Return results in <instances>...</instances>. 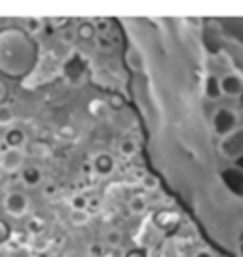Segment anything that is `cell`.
<instances>
[{"label":"cell","mask_w":243,"mask_h":257,"mask_svg":"<svg viewBox=\"0 0 243 257\" xmlns=\"http://www.w3.org/2000/svg\"><path fill=\"white\" fill-rule=\"evenodd\" d=\"M38 65V44L25 29H0V74L23 80Z\"/></svg>","instance_id":"obj_1"},{"label":"cell","mask_w":243,"mask_h":257,"mask_svg":"<svg viewBox=\"0 0 243 257\" xmlns=\"http://www.w3.org/2000/svg\"><path fill=\"white\" fill-rule=\"evenodd\" d=\"M237 122H239V116L234 109L230 107H220L213 112V118H211V124H213V132H215L218 138H228L232 136L235 130H237Z\"/></svg>","instance_id":"obj_2"},{"label":"cell","mask_w":243,"mask_h":257,"mask_svg":"<svg viewBox=\"0 0 243 257\" xmlns=\"http://www.w3.org/2000/svg\"><path fill=\"white\" fill-rule=\"evenodd\" d=\"M4 210L8 211L12 217H23L29 211V198L19 191L8 193L4 198Z\"/></svg>","instance_id":"obj_3"},{"label":"cell","mask_w":243,"mask_h":257,"mask_svg":"<svg viewBox=\"0 0 243 257\" xmlns=\"http://www.w3.org/2000/svg\"><path fill=\"white\" fill-rule=\"evenodd\" d=\"M220 181L224 185L226 191H230L232 194L243 198V172L237 168H226L224 172L220 174Z\"/></svg>","instance_id":"obj_4"},{"label":"cell","mask_w":243,"mask_h":257,"mask_svg":"<svg viewBox=\"0 0 243 257\" xmlns=\"http://www.w3.org/2000/svg\"><path fill=\"white\" fill-rule=\"evenodd\" d=\"M220 90L222 95L230 99H239L243 95V78L237 73H228L220 78Z\"/></svg>","instance_id":"obj_5"},{"label":"cell","mask_w":243,"mask_h":257,"mask_svg":"<svg viewBox=\"0 0 243 257\" xmlns=\"http://www.w3.org/2000/svg\"><path fill=\"white\" fill-rule=\"evenodd\" d=\"M25 153L21 149H6L2 153V170L6 174H16V172H21L25 166Z\"/></svg>","instance_id":"obj_6"},{"label":"cell","mask_w":243,"mask_h":257,"mask_svg":"<svg viewBox=\"0 0 243 257\" xmlns=\"http://www.w3.org/2000/svg\"><path fill=\"white\" fill-rule=\"evenodd\" d=\"M114 168H116V162H114L112 155H108V153H99L93 158V172L101 177H108L114 172Z\"/></svg>","instance_id":"obj_7"},{"label":"cell","mask_w":243,"mask_h":257,"mask_svg":"<svg viewBox=\"0 0 243 257\" xmlns=\"http://www.w3.org/2000/svg\"><path fill=\"white\" fill-rule=\"evenodd\" d=\"M203 93H205V97L211 99V101L220 99V95H222V90H220V78H216V76H213V74H209L207 78H205V82H203Z\"/></svg>","instance_id":"obj_8"},{"label":"cell","mask_w":243,"mask_h":257,"mask_svg":"<svg viewBox=\"0 0 243 257\" xmlns=\"http://www.w3.org/2000/svg\"><path fill=\"white\" fill-rule=\"evenodd\" d=\"M21 181L27 187H38L42 183V172L36 166H25L21 170Z\"/></svg>","instance_id":"obj_9"},{"label":"cell","mask_w":243,"mask_h":257,"mask_svg":"<svg viewBox=\"0 0 243 257\" xmlns=\"http://www.w3.org/2000/svg\"><path fill=\"white\" fill-rule=\"evenodd\" d=\"M76 37L80 38V40H91V38L97 37V27H95V23H91V21H82L80 25L76 27Z\"/></svg>","instance_id":"obj_10"},{"label":"cell","mask_w":243,"mask_h":257,"mask_svg":"<svg viewBox=\"0 0 243 257\" xmlns=\"http://www.w3.org/2000/svg\"><path fill=\"white\" fill-rule=\"evenodd\" d=\"M6 143H8V149H21V145L25 143V134L23 130L19 128H12L6 134Z\"/></svg>","instance_id":"obj_11"},{"label":"cell","mask_w":243,"mask_h":257,"mask_svg":"<svg viewBox=\"0 0 243 257\" xmlns=\"http://www.w3.org/2000/svg\"><path fill=\"white\" fill-rule=\"evenodd\" d=\"M6 257H35V251L29 244H14L6 249Z\"/></svg>","instance_id":"obj_12"},{"label":"cell","mask_w":243,"mask_h":257,"mask_svg":"<svg viewBox=\"0 0 243 257\" xmlns=\"http://www.w3.org/2000/svg\"><path fill=\"white\" fill-rule=\"evenodd\" d=\"M127 208H129V211L133 215H143L144 211H146V208H148V204H146V198H144L143 194H135V196H131Z\"/></svg>","instance_id":"obj_13"},{"label":"cell","mask_w":243,"mask_h":257,"mask_svg":"<svg viewBox=\"0 0 243 257\" xmlns=\"http://www.w3.org/2000/svg\"><path fill=\"white\" fill-rule=\"evenodd\" d=\"M27 153L31 156H42V158H46V156L52 155V149H50V145H46L44 141H33V143H29Z\"/></svg>","instance_id":"obj_14"},{"label":"cell","mask_w":243,"mask_h":257,"mask_svg":"<svg viewBox=\"0 0 243 257\" xmlns=\"http://www.w3.org/2000/svg\"><path fill=\"white\" fill-rule=\"evenodd\" d=\"M91 219L90 211L88 210H72L71 211V223L72 225H76V227H84V225H88Z\"/></svg>","instance_id":"obj_15"},{"label":"cell","mask_w":243,"mask_h":257,"mask_svg":"<svg viewBox=\"0 0 243 257\" xmlns=\"http://www.w3.org/2000/svg\"><path fill=\"white\" fill-rule=\"evenodd\" d=\"M25 31H27L29 35L33 37V35H36V33H40L42 31V25H44V19H40V18H29V19H25Z\"/></svg>","instance_id":"obj_16"},{"label":"cell","mask_w":243,"mask_h":257,"mask_svg":"<svg viewBox=\"0 0 243 257\" xmlns=\"http://www.w3.org/2000/svg\"><path fill=\"white\" fill-rule=\"evenodd\" d=\"M14 110L10 105H0V126H12L14 124Z\"/></svg>","instance_id":"obj_17"},{"label":"cell","mask_w":243,"mask_h":257,"mask_svg":"<svg viewBox=\"0 0 243 257\" xmlns=\"http://www.w3.org/2000/svg\"><path fill=\"white\" fill-rule=\"evenodd\" d=\"M71 208L72 210H88L90 208V200L84 194H74L71 198Z\"/></svg>","instance_id":"obj_18"},{"label":"cell","mask_w":243,"mask_h":257,"mask_svg":"<svg viewBox=\"0 0 243 257\" xmlns=\"http://www.w3.org/2000/svg\"><path fill=\"white\" fill-rule=\"evenodd\" d=\"M12 229H10V225L6 223V221H2L0 219V248L2 246H6L10 242V238H12Z\"/></svg>","instance_id":"obj_19"},{"label":"cell","mask_w":243,"mask_h":257,"mask_svg":"<svg viewBox=\"0 0 243 257\" xmlns=\"http://www.w3.org/2000/svg\"><path fill=\"white\" fill-rule=\"evenodd\" d=\"M120 153H122L124 156H133L137 153V143L135 141H131V139L122 141V143H120Z\"/></svg>","instance_id":"obj_20"},{"label":"cell","mask_w":243,"mask_h":257,"mask_svg":"<svg viewBox=\"0 0 243 257\" xmlns=\"http://www.w3.org/2000/svg\"><path fill=\"white\" fill-rule=\"evenodd\" d=\"M29 230H31V234L40 236L44 232V221L40 219V217H33V219L29 221Z\"/></svg>","instance_id":"obj_21"},{"label":"cell","mask_w":243,"mask_h":257,"mask_svg":"<svg viewBox=\"0 0 243 257\" xmlns=\"http://www.w3.org/2000/svg\"><path fill=\"white\" fill-rule=\"evenodd\" d=\"M105 240H107V246H110V248H118V246L122 244V234H120L118 230H108Z\"/></svg>","instance_id":"obj_22"},{"label":"cell","mask_w":243,"mask_h":257,"mask_svg":"<svg viewBox=\"0 0 243 257\" xmlns=\"http://www.w3.org/2000/svg\"><path fill=\"white\" fill-rule=\"evenodd\" d=\"M88 251H90V257H107L108 249L105 244H99V242H95V244H91L90 248H88Z\"/></svg>","instance_id":"obj_23"},{"label":"cell","mask_w":243,"mask_h":257,"mask_svg":"<svg viewBox=\"0 0 243 257\" xmlns=\"http://www.w3.org/2000/svg\"><path fill=\"white\" fill-rule=\"evenodd\" d=\"M57 138L72 141V139H76V132L72 130V126H61V130H57Z\"/></svg>","instance_id":"obj_24"},{"label":"cell","mask_w":243,"mask_h":257,"mask_svg":"<svg viewBox=\"0 0 243 257\" xmlns=\"http://www.w3.org/2000/svg\"><path fill=\"white\" fill-rule=\"evenodd\" d=\"M143 187L144 189H156L158 187V179L152 174H146L143 177Z\"/></svg>","instance_id":"obj_25"},{"label":"cell","mask_w":243,"mask_h":257,"mask_svg":"<svg viewBox=\"0 0 243 257\" xmlns=\"http://www.w3.org/2000/svg\"><path fill=\"white\" fill-rule=\"evenodd\" d=\"M108 105H110L112 109H120V107L124 105V99H122V95H118V93H112V95L108 97Z\"/></svg>","instance_id":"obj_26"},{"label":"cell","mask_w":243,"mask_h":257,"mask_svg":"<svg viewBox=\"0 0 243 257\" xmlns=\"http://www.w3.org/2000/svg\"><path fill=\"white\" fill-rule=\"evenodd\" d=\"M8 84L0 78V105H6V99H8Z\"/></svg>","instance_id":"obj_27"},{"label":"cell","mask_w":243,"mask_h":257,"mask_svg":"<svg viewBox=\"0 0 243 257\" xmlns=\"http://www.w3.org/2000/svg\"><path fill=\"white\" fill-rule=\"evenodd\" d=\"M61 40H63L65 44H72V42L76 40V33H71V31H63V33H61Z\"/></svg>","instance_id":"obj_28"},{"label":"cell","mask_w":243,"mask_h":257,"mask_svg":"<svg viewBox=\"0 0 243 257\" xmlns=\"http://www.w3.org/2000/svg\"><path fill=\"white\" fill-rule=\"evenodd\" d=\"M52 25H54L55 29L67 27V25H69V18H54L52 19Z\"/></svg>","instance_id":"obj_29"},{"label":"cell","mask_w":243,"mask_h":257,"mask_svg":"<svg viewBox=\"0 0 243 257\" xmlns=\"http://www.w3.org/2000/svg\"><path fill=\"white\" fill-rule=\"evenodd\" d=\"M42 193H44V196H54V194L57 193V185H55V183H48L44 189H42Z\"/></svg>","instance_id":"obj_30"},{"label":"cell","mask_w":243,"mask_h":257,"mask_svg":"<svg viewBox=\"0 0 243 257\" xmlns=\"http://www.w3.org/2000/svg\"><path fill=\"white\" fill-rule=\"evenodd\" d=\"M124 257H148V255H146V251H143V249H129Z\"/></svg>","instance_id":"obj_31"},{"label":"cell","mask_w":243,"mask_h":257,"mask_svg":"<svg viewBox=\"0 0 243 257\" xmlns=\"http://www.w3.org/2000/svg\"><path fill=\"white\" fill-rule=\"evenodd\" d=\"M95 27H97V31H107V29L110 27V23H108V21H105V19H101Z\"/></svg>","instance_id":"obj_32"},{"label":"cell","mask_w":243,"mask_h":257,"mask_svg":"<svg viewBox=\"0 0 243 257\" xmlns=\"http://www.w3.org/2000/svg\"><path fill=\"white\" fill-rule=\"evenodd\" d=\"M194 257H215L209 249H199V251H196V255Z\"/></svg>","instance_id":"obj_33"},{"label":"cell","mask_w":243,"mask_h":257,"mask_svg":"<svg viewBox=\"0 0 243 257\" xmlns=\"http://www.w3.org/2000/svg\"><path fill=\"white\" fill-rule=\"evenodd\" d=\"M234 160H235V168H237V170H241V172H243V153H241V155L235 156Z\"/></svg>","instance_id":"obj_34"},{"label":"cell","mask_w":243,"mask_h":257,"mask_svg":"<svg viewBox=\"0 0 243 257\" xmlns=\"http://www.w3.org/2000/svg\"><path fill=\"white\" fill-rule=\"evenodd\" d=\"M237 255L243 257V242H239V244H237Z\"/></svg>","instance_id":"obj_35"},{"label":"cell","mask_w":243,"mask_h":257,"mask_svg":"<svg viewBox=\"0 0 243 257\" xmlns=\"http://www.w3.org/2000/svg\"><path fill=\"white\" fill-rule=\"evenodd\" d=\"M239 242H243V230H241V234H239Z\"/></svg>","instance_id":"obj_36"},{"label":"cell","mask_w":243,"mask_h":257,"mask_svg":"<svg viewBox=\"0 0 243 257\" xmlns=\"http://www.w3.org/2000/svg\"><path fill=\"white\" fill-rule=\"evenodd\" d=\"M0 168H2V155H0Z\"/></svg>","instance_id":"obj_37"},{"label":"cell","mask_w":243,"mask_h":257,"mask_svg":"<svg viewBox=\"0 0 243 257\" xmlns=\"http://www.w3.org/2000/svg\"><path fill=\"white\" fill-rule=\"evenodd\" d=\"M239 101H241V103H243V95H241V97H239Z\"/></svg>","instance_id":"obj_38"}]
</instances>
